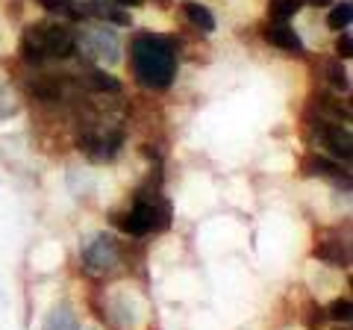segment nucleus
<instances>
[{"mask_svg": "<svg viewBox=\"0 0 353 330\" xmlns=\"http://www.w3.org/2000/svg\"><path fill=\"white\" fill-rule=\"evenodd\" d=\"M132 77L150 92L171 89L176 80V41L162 32H139L130 41Z\"/></svg>", "mask_w": 353, "mask_h": 330, "instance_id": "obj_1", "label": "nucleus"}, {"mask_svg": "<svg viewBox=\"0 0 353 330\" xmlns=\"http://www.w3.org/2000/svg\"><path fill=\"white\" fill-rule=\"evenodd\" d=\"M18 53L30 68H39L50 59H71L77 53V32L59 21H39L21 32Z\"/></svg>", "mask_w": 353, "mask_h": 330, "instance_id": "obj_2", "label": "nucleus"}, {"mask_svg": "<svg viewBox=\"0 0 353 330\" xmlns=\"http://www.w3.org/2000/svg\"><path fill=\"white\" fill-rule=\"evenodd\" d=\"M112 222L118 224L121 233H127L132 239H145L150 233H162L171 227V204L159 197L157 192H139L136 201L130 204L127 213L112 215Z\"/></svg>", "mask_w": 353, "mask_h": 330, "instance_id": "obj_3", "label": "nucleus"}, {"mask_svg": "<svg viewBox=\"0 0 353 330\" xmlns=\"http://www.w3.org/2000/svg\"><path fill=\"white\" fill-rule=\"evenodd\" d=\"M80 266L92 278H109L124 266V248L112 233H92L80 248Z\"/></svg>", "mask_w": 353, "mask_h": 330, "instance_id": "obj_4", "label": "nucleus"}, {"mask_svg": "<svg viewBox=\"0 0 353 330\" xmlns=\"http://www.w3.org/2000/svg\"><path fill=\"white\" fill-rule=\"evenodd\" d=\"M77 50L83 53V59L101 65H115L121 59V41L106 27H85L77 36Z\"/></svg>", "mask_w": 353, "mask_h": 330, "instance_id": "obj_5", "label": "nucleus"}, {"mask_svg": "<svg viewBox=\"0 0 353 330\" xmlns=\"http://www.w3.org/2000/svg\"><path fill=\"white\" fill-rule=\"evenodd\" d=\"M309 127L330 157L350 165L353 157V136H350V127L347 124H336V121H327V118H318V115H309Z\"/></svg>", "mask_w": 353, "mask_h": 330, "instance_id": "obj_6", "label": "nucleus"}, {"mask_svg": "<svg viewBox=\"0 0 353 330\" xmlns=\"http://www.w3.org/2000/svg\"><path fill=\"white\" fill-rule=\"evenodd\" d=\"M77 148H80L88 159L109 162L124 148V133H121V130H85V133L77 136Z\"/></svg>", "mask_w": 353, "mask_h": 330, "instance_id": "obj_7", "label": "nucleus"}, {"mask_svg": "<svg viewBox=\"0 0 353 330\" xmlns=\"http://www.w3.org/2000/svg\"><path fill=\"white\" fill-rule=\"evenodd\" d=\"M262 39L268 41L271 48H277L283 53H292V57H306V48H303V39L297 36V30L289 24V21H271L262 24Z\"/></svg>", "mask_w": 353, "mask_h": 330, "instance_id": "obj_8", "label": "nucleus"}, {"mask_svg": "<svg viewBox=\"0 0 353 330\" xmlns=\"http://www.w3.org/2000/svg\"><path fill=\"white\" fill-rule=\"evenodd\" d=\"M303 174L309 177H324V180H333L339 186H345V192L350 189V168L341 165L333 157H321V153H309L303 157Z\"/></svg>", "mask_w": 353, "mask_h": 330, "instance_id": "obj_9", "label": "nucleus"}, {"mask_svg": "<svg viewBox=\"0 0 353 330\" xmlns=\"http://www.w3.org/2000/svg\"><path fill=\"white\" fill-rule=\"evenodd\" d=\"M315 260L333 269H350V245L341 242L339 236H321L315 242Z\"/></svg>", "mask_w": 353, "mask_h": 330, "instance_id": "obj_10", "label": "nucleus"}, {"mask_svg": "<svg viewBox=\"0 0 353 330\" xmlns=\"http://www.w3.org/2000/svg\"><path fill=\"white\" fill-rule=\"evenodd\" d=\"M77 80H80L88 92H97V95H121V80L112 77L109 71L97 68V65H83L77 71Z\"/></svg>", "mask_w": 353, "mask_h": 330, "instance_id": "obj_11", "label": "nucleus"}, {"mask_svg": "<svg viewBox=\"0 0 353 330\" xmlns=\"http://www.w3.org/2000/svg\"><path fill=\"white\" fill-rule=\"evenodd\" d=\"M83 6H85V18H97V21H106V24H115V27L132 24V15L124 6H118L115 0H83Z\"/></svg>", "mask_w": 353, "mask_h": 330, "instance_id": "obj_12", "label": "nucleus"}, {"mask_svg": "<svg viewBox=\"0 0 353 330\" xmlns=\"http://www.w3.org/2000/svg\"><path fill=\"white\" fill-rule=\"evenodd\" d=\"M48 15L59 21H85V6L83 0H36Z\"/></svg>", "mask_w": 353, "mask_h": 330, "instance_id": "obj_13", "label": "nucleus"}, {"mask_svg": "<svg viewBox=\"0 0 353 330\" xmlns=\"http://www.w3.org/2000/svg\"><path fill=\"white\" fill-rule=\"evenodd\" d=\"M41 330H80V318L71 310V304H57L44 316Z\"/></svg>", "mask_w": 353, "mask_h": 330, "instance_id": "obj_14", "label": "nucleus"}, {"mask_svg": "<svg viewBox=\"0 0 353 330\" xmlns=\"http://www.w3.org/2000/svg\"><path fill=\"white\" fill-rule=\"evenodd\" d=\"M183 12H185V21H189L194 30L206 32V36H209V32H215L218 21H215V15H212V9H209V6H203V3H185Z\"/></svg>", "mask_w": 353, "mask_h": 330, "instance_id": "obj_15", "label": "nucleus"}, {"mask_svg": "<svg viewBox=\"0 0 353 330\" xmlns=\"http://www.w3.org/2000/svg\"><path fill=\"white\" fill-rule=\"evenodd\" d=\"M324 77H327V83H330L333 92H341V95L350 92V77H347V68L341 65V59H327L324 62Z\"/></svg>", "mask_w": 353, "mask_h": 330, "instance_id": "obj_16", "label": "nucleus"}, {"mask_svg": "<svg viewBox=\"0 0 353 330\" xmlns=\"http://www.w3.org/2000/svg\"><path fill=\"white\" fill-rule=\"evenodd\" d=\"M350 24H353V3H350V0H341V3H336L333 9H330L327 27L341 32V30H347Z\"/></svg>", "mask_w": 353, "mask_h": 330, "instance_id": "obj_17", "label": "nucleus"}, {"mask_svg": "<svg viewBox=\"0 0 353 330\" xmlns=\"http://www.w3.org/2000/svg\"><path fill=\"white\" fill-rule=\"evenodd\" d=\"M303 9V0H268V18L271 21H289Z\"/></svg>", "mask_w": 353, "mask_h": 330, "instance_id": "obj_18", "label": "nucleus"}, {"mask_svg": "<svg viewBox=\"0 0 353 330\" xmlns=\"http://www.w3.org/2000/svg\"><path fill=\"white\" fill-rule=\"evenodd\" d=\"M327 316L333 318L336 324H347L350 318H353V304H350V298H336L333 304L327 307Z\"/></svg>", "mask_w": 353, "mask_h": 330, "instance_id": "obj_19", "label": "nucleus"}, {"mask_svg": "<svg viewBox=\"0 0 353 330\" xmlns=\"http://www.w3.org/2000/svg\"><path fill=\"white\" fill-rule=\"evenodd\" d=\"M15 113H18V97H15V92L9 89L3 80H0V121L12 118Z\"/></svg>", "mask_w": 353, "mask_h": 330, "instance_id": "obj_20", "label": "nucleus"}, {"mask_svg": "<svg viewBox=\"0 0 353 330\" xmlns=\"http://www.w3.org/2000/svg\"><path fill=\"white\" fill-rule=\"evenodd\" d=\"M336 57L339 59H350L353 57V36L347 30H341V36L336 39Z\"/></svg>", "mask_w": 353, "mask_h": 330, "instance_id": "obj_21", "label": "nucleus"}, {"mask_svg": "<svg viewBox=\"0 0 353 330\" xmlns=\"http://www.w3.org/2000/svg\"><path fill=\"white\" fill-rule=\"evenodd\" d=\"M115 3L124 9H136V6H145V0H115Z\"/></svg>", "mask_w": 353, "mask_h": 330, "instance_id": "obj_22", "label": "nucleus"}, {"mask_svg": "<svg viewBox=\"0 0 353 330\" xmlns=\"http://www.w3.org/2000/svg\"><path fill=\"white\" fill-rule=\"evenodd\" d=\"M333 0H303V6H330Z\"/></svg>", "mask_w": 353, "mask_h": 330, "instance_id": "obj_23", "label": "nucleus"}, {"mask_svg": "<svg viewBox=\"0 0 353 330\" xmlns=\"http://www.w3.org/2000/svg\"><path fill=\"white\" fill-rule=\"evenodd\" d=\"M0 45H3V39H0Z\"/></svg>", "mask_w": 353, "mask_h": 330, "instance_id": "obj_24", "label": "nucleus"}]
</instances>
